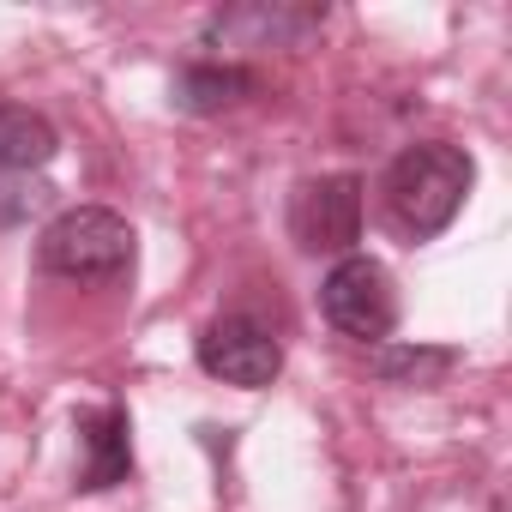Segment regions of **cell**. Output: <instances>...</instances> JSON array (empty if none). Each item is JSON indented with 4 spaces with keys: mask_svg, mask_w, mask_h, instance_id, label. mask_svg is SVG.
<instances>
[{
    "mask_svg": "<svg viewBox=\"0 0 512 512\" xmlns=\"http://www.w3.org/2000/svg\"><path fill=\"white\" fill-rule=\"evenodd\" d=\"M326 25V7H284V0H241L205 19V49H296Z\"/></svg>",
    "mask_w": 512,
    "mask_h": 512,
    "instance_id": "cell-6",
    "label": "cell"
},
{
    "mask_svg": "<svg viewBox=\"0 0 512 512\" xmlns=\"http://www.w3.org/2000/svg\"><path fill=\"white\" fill-rule=\"evenodd\" d=\"M199 368L223 386H247L260 392L284 374V344L272 326H260L253 314H223L199 332Z\"/></svg>",
    "mask_w": 512,
    "mask_h": 512,
    "instance_id": "cell-4",
    "label": "cell"
},
{
    "mask_svg": "<svg viewBox=\"0 0 512 512\" xmlns=\"http://www.w3.org/2000/svg\"><path fill=\"white\" fill-rule=\"evenodd\" d=\"M79 446H85V464H79V488L103 494V488H121L133 476V422L121 404H103V410H85L79 422Z\"/></svg>",
    "mask_w": 512,
    "mask_h": 512,
    "instance_id": "cell-7",
    "label": "cell"
},
{
    "mask_svg": "<svg viewBox=\"0 0 512 512\" xmlns=\"http://www.w3.org/2000/svg\"><path fill=\"white\" fill-rule=\"evenodd\" d=\"M247 97H260V73L235 67V61H187L169 85V103L181 115H223Z\"/></svg>",
    "mask_w": 512,
    "mask_h": 512,
    "instance_id": "cell-8",
    "label": "cell"
},
{
    "mask_svg": "<svg viewBox=\"0 0 512 512\" xmlns=\"http://www.w3.org/2000/svg\"><path fill=\"white\" fill-rule=\"evenodd\" d=\"M290 235L302 253H356L362 241V181L356 175H320L302 181L290 199Z\"/></svg>",
    "mask_w": 512,
    "mask_h": 512,
    "instance_id": "cell-5",
    "label": "cell"
},
{
    "mask_svg": "<svg viewBox=\"0 0 512 512\" xmlns=\"http://www.w3.org/2000/svg\"><path fill=\"white\" fill-rule=\"evenodd\" d=\"M368 368L386 386H440L458 368V350L452 344H380Z\"/></svg>",
    "mask_w": 512,
    "mask_h": 512,
    "instance_id": "cell-10",
    "label": "cell"
},
{
    "mask_svg": "<svg viewBox=\"0 0 512 512\" xmlns=\"http://www.w3.org/2000/svg\"><path fill=\"white\" fill-rule=\"evenodd\" d=\"M320 314L332 320V332L356 338V344H386L398 326V290L392 272L374 253H344L320 284Z\"/></svg>",
    "mask_w": 512,
    "mask_h": 512,
    "instance_id": "cell-3",
    "label": "cell"
},
{
    "mask_svg": "<svg viewBox=\"0 0 512 512\" xmlns=\"http://www.w3.org/2000/svg\"><path fill=\"white\" fill-rule=\"evenodd\" d=\"M55 151H61V133L49 127V115H37V109H25V103H7V97H0V175L43 169Z\"/></svg>",
    "mask_w": 512,
    "mask_h": 512,
    "instance_id": "cell-9",
    "label": "cell"
},
{
    "mask_svg": "<svg viewBox=\"0 0 512 512\" xmlns=\"http://www.w3.org/2000/svg\"><path fill=\"white\" fill-rule=\"evenodd\" d=\"M133 253H139L133 223L109 205H73L37 235V266L73 284H109L133 272Z\"/></svg>",
    "mask_w": 512,
    "mask_h": 512,
    "instance_id": "cell-2",
    "label": "cell"
},
{
    "mask_svg": "<svg viewBox=\"0 0 512 512\" xmlns=\"http://www.w3.org/2000/svg\"><path fill=\"white\" fill-rule=\"evenodd\" d=\"M470 181H476V163L458 145H440V139L404 145L386 169V211L410 241H434L464 211Z\"/></svg>",
    "mask_w": 512,
    "mask_h": 512,
    "instance_id": "cell-1",
    "label": "cell"
}]
</instances>
